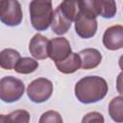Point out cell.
Returning <instances> with one entry per match:
<instances>
[{"instance_id":"1","label":"cell","mask_w":123,"mask_h":123,"mask_svg":"<svg viewBox=\"0 0 123 123\" xmlns=\"http://www.w3.org/2000/svg\"><path fill=\"white\" fill-rule=\"evenodd\" d=\"M108 84L99 76H87L75 85V96L83 104L96 103L102 100L108 92Z\"/></svg>"},{"instance_id":"2","label":"cell","mask_w":123,"mask_h":123,"mask_svg":"<svg viewBox=\"0 0 123 123\" xmlns=\"http://www.w3.org/2000/svg\"><path fill=\"white\" fill-rule=\"evenodd\" d=\"M29 11L32 26L37 31L47 30L53 14L52 0H32Z\"/></svg>"},{"instance_id":"3","label":"cell","mask_w":123,"mask_h":123,"mask_svg":"<svg viewBox=\"0 0 123 123\" xmlns=\"http://www.w3.org/2000/svg\"><path fill=\"white\" fill-rule=\"evenodd\" d=\"M25 86L20 79L6 76L0 79V100L5 103H13L24 94Z\"/></svg>"},{"instance_id":"4","label":"cell","mask_w":123,"mask_h":123,"mask_svg":"<svg viewBox=\"0 0 123 123\" xmlns=\"http://www.w3.org/2000/svg\"><path fill=\"white\" fill-rule=\"evenodd\" d=\"M53 92V84L46 78H38L31 82L27 87V95L34 103L47 101Z\"/></svg>"},{"instance_id":"5","label":"cell","mask_w":123,"mask_h":123,"mask_svg":"<svg viewBox=\"0 0 123 123\" xmlns=\"http://www.w3.org/2000/svg\"><path fill=\"white\" fill-rule=\"evenodd\" d=\"M0 20L11 27L19 25L22 20L20 3L17 0H0Z\"/></svg>"},{"instance_id":"6","label":"cell","mask_w":123,"mask_h":123,"mask_svg":"<svg viewBox=\"0 0 123 123\" xmlns=\"http://www.w3.org/2000/svg\"><path fill=\"white\" fill-rule=\"evenodd\" d=\"M71 53V46L65 37H54L48 43V57L55 62L64 60Z\"/></svg>"},{"instance_id":"7","label":"cell","mask_w":123,"mask_h":123,"mask_svg":"<svg viewBox=\"0 0 123 123\" xmlns=\"http://www.w3.org/2000/svg\"><path fill=\"white\" fill-rule=\"evenodd\" d=\"M75 31L82 38H90L95 36L97 31L96 18L89 17L84 13H81L75 20Z\"/></svg>"},{"instance_id":"8","label":"cell","mask_w":123,"mask_h":123,"mask_svg":"<svg viewBox=\"0 0 123 123\" xmlns=\"http://www.w3.org/2000/svg\"><path fill=\"white\" fill-rule=\"evenodd\" d=\"M103 43L109 50L114 51L123 47V27L114 25L108 28L103 36Z\"/></svg>"},{"instance_id":"9","label":"cell","mask_w":123,"mask_h":123,"mask_svg":"<svg viewBox=\"0 0 123 123\" xmlns=\"http://www.w3.org/2000/svg\"><path fill=\"white\" fill-rule=\"evenodd\" d=\"M48 43L49 39L46 37L40 34H36L29 43V51L31 55L37 60H44L48 58Z\"/></svg>"},{"instance_id":"10","label":"cell","mask_w":123,"mask_h":123,"mask_svg":"<svg viewBox=\"0 0 123 123\" xmlns=\"http://www.w3.org/2000/svg\"><path fill=\"white\" fill-rule=\"evenodd\" d=\"M78 54L81 59V67L83 69L95 68L102 61L101 53L95 48H86L80 51Z\"/></svg>"},{"instance_id":"11","label":"cell","mask_w":123,"mask_h":123,"mask_svg":"<svg viewBox=\"0 0 123 123\" xmlns=\"http://www.w3.org/2000/svg\"><path fill=\"white\" fill-rule=\"evenodd\" d=\"M56 67L57 69L64 74H71L77 71L81 67V59L79 54L77 53H70L68 57H66L64 60L56 62Z\"/></svg>"},{"instance_id":"12","label":"cell","mask_w":123,"mask_h":123,"mask_svg":"<svg viewBox=\"0 0 123 123\" xmlns=\"http://www.w3.org/2000/svg\"><path fill=\"white\" fill-rule=\"evenodd\" d=\"M61 12L71 22L75 21L82 12L81 0H63L59 6Z\"/></svg>"},{"instance_id":"13","label":"cell","mask_w":123,"mask_h":123,"mask_svg":"<svg viewBox=\"0 0 123 123\" xmlns=\"http://www.w3.org/2000/svg\"><path fill=\"white\" fill-rule=\"evenodd\" d=\"M51 28L53 32L57 35H64L67 33L71 26V21L68 20L59 10L57 7L56 10L53 12L52 18H51Z\"/></svg>"},{"instance_id":"14","label":"cell","mask_w":123,"mask_h":123,"mask_svg":"<svg viewBox=\"0 0 123 123\" xmlns=\"http://www.w3.org/2000/svg\"><path fill=\"white\" fill-rule=\"evenodd\" d=\"M94 8L97 16L104 18H112L116 13L115 0H94Z\"/></svg>"},{"instance_id":"15","label":"cell","mask_w":123,"mask_h":123,"mask_svg":"<svg viewBox=\"0 0 123 123\" xmlns=\"http://www.w3.org/2000/svg\"><path fill=\"white\" fill-rule=\"evenodd\" d=\"M20 58L21 57L18 51L12 48L4 49L0 52V67L6 70H11L14 67Z\"/></svg>"},{"instance_id":"16","label":"cell","mask_w":123,"mask_h":123,"mask_svg":"<svg viewBox=\"0 0 123 123\" xmlns=\"http://www.w3.org/2000/svg\"><path fill=\"white\" fill-rule=\"evenodd\" d=\"M37 67H38V62L36 60L25 57V58H20L17 61L13 69L20 74H30L36 71Z\"/></svg>"},{"instance_id":"17","label":"cell","mask_w":123,"mask_h":123,"mask_svg":"<svg viewBox=\"0 0 123 123\" xmlns=\"http://www.w3.org/2000/svg\"><path fill=\"white\" fill-rule=\"evenodd\" d=\"M109 113L112 120L116 122L123 121V98L122 96L114 97L109 104Z\"/></svg>"},{"instance_id":"18","label":"cell","mask_w":123,"mask_h":123,"mask_svg":"<svg viewBox=\"0 0 123 123\" xmlns=\"http://www.w3.org/2000/svg\"><path fill=\"white\" fill-rule=\"evenodd\" d=\"M6 118H7V122L28 123L30 121V114L25 110H17L6 115Z\"/></svg>"},{"instance_id":"19","label":"cell","mask_w":123,"mask_h":123,"mask_svg":"<svg viewBox=\"0 0 123 123\" xmlns=\"http://www.w3.org/2000/svg\"><path fill=\"white\" fill-rule=\"evenodd\" d=\"M81 7H82L81 13H84L93 18L97 17V13L94 8V0H81Z\"/></svg>"},{"instance_id":"20","label":"cell","mask_w":123,"mask_h":123,"mask_svg":"<svg viewBox=\"0 0 123 123\" xmlns=\"http://www.w3.org/2000/svg\"><path fill=\"white\" fill-rule=\"evenodd\" d=\"M40 123H47V122H51V123H62V118L60 115V113L56 111H48L46 112H44L40 119H39Z\"/></svg>"},{"instance_id":"21","label":"cell","mask_w":123,"mask_h":123,"mask_svg":"<svg viewBox=\"0 0 123 123\" xmlns=\"http://www.w3.org/2000/svg\"><path fill=\"white\" fill-rule=\"evenodd\" d=\"M83 123H90V122H97V123H103L104 122V117L100 112L97 111H92L88 112L84 116L82 119Z\"/></svg>"},{"instance_id":"22","label":"cell","mask_w":123,"mask_h":123,"mask_svg":"<svg viewBox=\"0 0 123 123\" xmlns=\"http://www.w3.org/2000/svg\"><path fill=\"white\" fill-rule=\"evenodd\" d=\"M0 122H7V118H6V115L0 114Z\"/></svg>"}]
</instances>
